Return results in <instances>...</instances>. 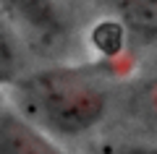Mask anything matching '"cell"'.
I'll use <instances>...</instances> for the list:
<instances>
[{"label": "cell", "mask_w": 157, "mask_h": 154, "mask_svg": "<svg viewBox=\"0 0 157 154\" xmlns=\"http://www.w3.org/2000/svg\"><path fill=\"white\" fill-rule=\"evenodd\" d=\"M134 110L136 115L141 118V123L157 131V78H152L149 84L139 89L136 94V102H134Z\"/></svg>", "instance_id": "52a82bcc"}, {"label": "cell", "mask_w": 157, "mask_h": 154, "mask_svg": "<svg viewBox=\"0 0 157 154\" xmlns=\"http://www.w3.org/2000/svg\"><path fill=\"white\" fill-rule=\"evenodd\" d=\"M102 6L128 39L157 42V0H102Z\"/></svg>", "instance_id": "277c9868"}, {"label": "cell", "mask_w": 157, "mask_h": 154, "mask_svg": "<svg viewBox=\"0 0 157 154\" xmlns=\"http://www.w3.org/2000/svg\"><path fill=\"white\" fill-rule=\"evenodd\" d=\"M113 154H157V141H136V144H123Z\"/></svg>", "instance_id": "ba28073f"}, {"label": "cell", "mask_w": 157, "mask_h": 154, "mask_svg": "<svg viewBox=\"0 0 157 154\" xmlns=\"http://www.w3.org/2000/svg\"><path fill=\"white\" fill-rule=\"evenodd\" d=\"M24 73V47L16 34L0 18V86H8L16 76Z\"/></svg>", "instance_id": "5b68a950"}, {"label": "cell", "mask_w": 157, "mask_h": 154, "mask_svg": "<svg viewBox=\"0 0 157 154\" xmlns=\"http://www.w3.org/2000/svg\"><path fill=\"white\" fill-rule=\"evenodd\" d=\"M89 42H92V47H94L102 58H107V60H115V58L123 55L128 37H126V32H123V26H121V24H115L113 18L105 16L94 29H92Z\"/></svg>", "instance_id": "8992f818"}, {"label": "cell", "mask_w": 157, "mask_h": 154, "mask_svg": "<svg viewBox=\"0 0 157 154\" xmlns=\"http://www.w3.org/2000/svg\"><path fill=\"white\" fill-rule=\"evenodd\" d=\"M0 18L34 55L60 63L73 50L76 29L60 0H0Z\"/></svg>", "instance_id": "7a4b0ae2"}, {"label": "cell", "mask_w": 157, "mask_h": 154, "mask_svg": "<svg viewBox=\"0 0 157 154\" xmlns=\"http://www.w3.org/2000/svg\"><path fill=\"white\" fill-rule=\"evenodd\" d=\"M0 154H68L60 141L24 120L13 107H0Z\"/></svg>", "instance_id": "3957f363"}, {"label": "cell", "mask_w": 157, "mask_h": 154, "mask_svg": "<svg viewBox=\"0 0 157 154\" xmlns=\"http://www.w3.org/2000/svg\"><path fill=\"white\" fill-rule=\"evenodd\" d=\"M11 107L55 141L92 133L110 110L105 76L73 63H50L11 84Z\"/></svg>", "instance_id": "6da1fadb"}]
</instances>
